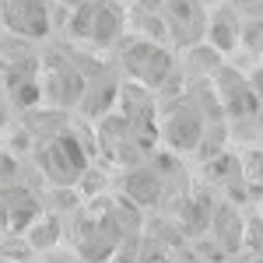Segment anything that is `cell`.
I'll list each match as a JSON object with an SVG mask.
<instances>
[{"instance_id":"cell-5","label":"cell","mask_w":263,"mask_h":263,"mask_svg":"<svg viewBox=\"0 0 263 263\" xmlns=\"http://www.w3.org/2000/svg\"><path fill=\"white\" fill-rule=\"evenodd\" d=\"M207 130V112L190 91L158 102V141L172 155H197Z\"/></svg>"},{"instance_id":"cell-17","label":"cell","mask_w":263,"mask_h":263,"mask_svg":"<svg viewBox=\"0 0 263 263\" xmlns=\"http://www.w3.org/2000/svg\"><path fill=\"white\" fill-rule=\"evenodd\" d=\"M256 207H260V214H263V200H260V203H256Z\"/></svg>"},{"instance_id":"cell-13","label":"cell","mask_w":263,"mask_h":263,"mask_svg":"<svg viewBox=\"0 0 263 263\" xmlns=\"http://www.w3.org/2000/svg\"><path fill=\"white\" fill-rule=\"evenodd\" d=\"M42 263H84L78 253H67V249H53V253H46Z\"/></svg>"},{"instance_id":"cell-15","label":"cell","mask_w":263,"mask_h":263,"mask_svg":"<svg viewBox=\"0 0 263 263\" xmlns=\"http://www.w3.org/2000/svg\"><path fill=\"white\" fill-rule=\"evenodd\" d=\"M84 0H53V7H57V11H63V14H67V11H74V7H81Z\"/></svg>"},{"instance_id":"cell-4","label":"cell","mask_w":263,"mask_h":263,"mask_svg":"<svg viewBox=\"0 0 263 263\" xmlns=\"http://www.w3.org/2000/svg\"><path fill=\"white\" fill-rule=\"evenodd\" d=\"M39 81H42V105L46 109H78L84 95V70L81 60L74 53L70 42L63 46H46L42 49V70H39Z\"/></svg>"},{"instance_id":"cell-16","label":"cell","mask_w":263,"mask_h":263,"mask_svg":"<svg viewBox=\"0 0 263 263\" xmlns=\"http://www.w3.org/2000/svg\"><path fill=\"white\" fill-rule=\"evenodd\" d=\"M224 263H239V260H235V256H232V260H224Z\"/></svg>"},{"instance_id":"cell-12","label":"cell","mask_w":263,"mask_h":263,"mask_svg":"<svg viewBox=\"0 0 263 263\" xmlns=\"http://www.w3.org/2000/svg\"><path fill=\"white\" fill-rule=\"evenodd\" d=\"M25 242H28L32 253H39V256L60 249V242H63V218L53 214V211H42L39 218L25 228Z\"/></svg>"},{"instance_id":"cell-7","label":"cell","mask_w":263,"mask_h":263,"mask_svg":"<svg viewBox=\"0 0 263 263\" xmlns=\"http://www.w3.org/2000/svg\"><path fill=\"white\" fill-rule=\"evenodd\" d=\"M158 14L165 21V39L176 53L207 39V0H162Z\"/></svg>"},{"instance_id":"cell-6","label":"cell","mask_w":263,"mask_h":263,"mask_svg":"<svg viewBox=\"0 0 263 263\" xmlns=\"http://www.w3.org/2000/svg\"><path fill=\"white\" fill-rule=\"evenodd\" d=\"M0 32L32 42H49L60 32L53 0H0Z\"/></svg>"},{"instance_id":"cell-1","label":"cell","mask_w":263,"mask_h":263,"mask_svg":"<svg viewBox=\"0 0 263 263\" xmlns=\"http://www.w3.org/2000/svg\"><path fill=\"white\" fill-rule=\"evenodd\" d=\"M60 32L74 46L112 53L116 42L130 32V7H126V0H84L81 7L67 11Z\"/></svg>"},{"instance_id":"cell-2","label":"cell","mask_w":263,"mask_h":263,"mask_svg":"<svg viewBox=\"0 0 263 263\" xmlns=\"http://www.w3.org/2000/svg\"><path fill=\"white\" fill-rule=\"evenodd\" d=\"M112 60H116V67H120V74L126 81H137L144 88H151V91L165 88L179 74V53L172 46L144 39V35H134V32H126L116 42Z\"/></svg>"},{"instance_id":"cell-3","label":"cell","mask_w":263,"mask_h":263,"mask_svg":"<svg viewBox=\"0 0 263 263\" xmlns=\"http://www.w3.org/2000/svg\"><path fill=\"white\" fill-rule=\"evenodd\" d=\"M91 147L78 130H53L49 137L35 141V168L49 186H78L81 176L91 168Z\"/></svg>"},{"instance_id":"cell-8","label":"cell","mask_w":263,"mask_h":263,"mask_svg":"<svg viewBox=\"0 0 263 263\" xmlns=\"http://www.w3.org/2000/svg\"><path fill=\"white\" fill-rule=\"evenodd\" d=\"M211 84H214V95L221 102L228 123L263 116L260 99H256V91H253V84H249V74H246L242 67H235V60H224L221 67H218V74L211 78Z\"/></svg>"},{"instance_id":"cell-10","label":"cell","mask_w":263,"mask_h":263,"mask_svg":"<svg viewBox=\"0 0 263 263\" xmlns=\"http://www.w3.org/2000/svg\"><path fill=\"white\" fill-rule=\"evenodd\" d=\"M239 39H242V18L235 11V4L232 0H207V42L224 57H235Z\"/></svg>"},{"instance_id":"cell-14","label":"cell","mask_w":263,"mask_h":263,"mask_svg":"<svg viewBox=\"0 0 263 263\" xmlns=\"http://www.w3.org/2000/svg\"><path fill=\"white\" fill-rule=\"evenodd\" d=\"M176 263H207V260H203L193 246H179V249H176Z\"/></svg>"},{"instance_id":"cell-9","label":"cell","mask_w":263,"mask_h":263,"mask_svg":"<svg viewBox=\"0 0 263 263\" xmlns=\"http://www.w3.org/2000/svg\"><path fill=\"white\" fill-rule=\"evenodd\" d=\"M120 193H123L130 203H137L141 211H151V207H158L162 200H168V186H165L162 172H158V165L151 162V155H147L144 162L130 165V168H123V176H120Z\"/></svg>"},{"instance_id":"cell-11","label":"cell","mask_w":263,"mask_h":263,"mask_svg":"<svg viewBox=\"0 0 263 263\" xmlns=\"http://www.w3.org/2000/svg\"><path fill=\"white\" fill-rule=\"evenodd\" d=\"M242 232H246V207L235 200H218L214 203V214L207 224V235L221 246L228 256H239L242 253Z\"/></svg>"}]
</instances>
